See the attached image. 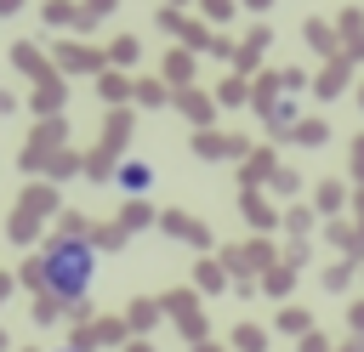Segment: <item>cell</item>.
<instances>
[{
	"instance_id": "6da1fadb",
	"label": "cell",
	"mask_w": 364,
	"mask_h": 352,
	"mask_svg": "<svg viewBox=\"0 0 364 352\" xmlns=\"http://www.w3.org/2000/svg\"><path fill=\"white\" fill-rule=\"evenodd\" d=\"M91 284H97V244L80 238V233L51 238L46 255H40V290L63 307H80L91 295Z\"/></svg>"
},
{
	"instance_id": "7a4b0ae2",
	"label": "cell",
	"mask_w": 364,
	"mask_h": 352,
	"mask_svg": "<svg viewBox=\"0 0 364 352\" xmlns=\"http://www.w3.org/2000/svg\"><path fill=\"white\" fill-rule=\"evenodd\" d=\"M119 187H125V193H142V187H148V165H142V159H125V165H119Z\"/></svg>"
}]
</instances>
